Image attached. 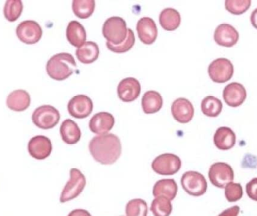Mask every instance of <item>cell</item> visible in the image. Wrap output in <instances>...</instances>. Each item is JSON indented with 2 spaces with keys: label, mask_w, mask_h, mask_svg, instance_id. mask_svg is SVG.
I'll list each match as a JSON object with an SVG mask.
<instances>
[{
  "label": "cell",
  "mask_w": 257,
  "mask_h": 216,
  "mask_svg": "<svg viewBox=\"0 0 257 216\" xmlns=\"http://www.w3.org/2000/svg\"><path fill=\"white\" fill-rule=\"evenodd\" d=\"M89 150L97 162L109 165L115 163L120 158L122 152L121 143L115 134L97 135L90 140Z\"/></svg>",
  "instance_id": "6da1fadb"
},
{
  "label": "cell",
  "mask_w": 257,
  "mask_h": 216,
  "mask_svg": "<svg viewBox=\"0 0 257 216\" xmlns=\"http://www.w3.org/2000/svg\"><path fill=\"white\" fill-rule=\"evenodd\" d=\"M76 68L75 59L68 53H60L53 56L46 66L50 78L56 81H64L73 74Z\"/></svg>",
  "instance_id": "7a4b0ae2"
},
{
  "label": "cell",
  "mask_w": 257,
  "mask_h": 216,
  "mask_svg": "<svg viewBox=\"0 0 257 216\" xmlns=\"http://www.w3.org/2000/svg\"><path fill=\"white\" fill-rule=\"evenodd\" d=\"M126 23L120 17H111L104 23L102 34L108 42L114 45H120L127 36Z\"/></svg>",
  "instance_id": "3957f363"
},
{
  "label": "cell",
  "mask_w": 257,
  "mask_h": 216,
  "mask_svg": "<svg viewBox=\"0 0 257 216\" xmlns=\"http://www.w3.org/2000/svg\"><path fill=\"white\" fill-rule=\"evenodd\" d=\"M87 180L81 170L72 168L70 170V179L68 181L60 195V203H66L74 200L84 191Z\"/></svg>",
  "instance_id": "277c9868"
},
{
  "label": "cell",
  "mask_w": 257,
  "mask_h": 216,
  "mask_svg": "<svg viewBox=\"0 0 257 216\" xmlns=\"http://www.w3.org/2000/svg\"><path fill=\"white\" fill-rule=\"evenodd\" d=\"M181 186L183 189L194 197H199L203 195L208 189V183L206 179L202 173L197 171L185 172L181 176Z\"/></svg>",
  "instance_id": "5b68a950"
},
{
  "label": "cell",
  "mask_w": 257,
  "mask_h": 216,
  "mask_svg": "<svg viewBox=\"0 0 257 216\" xmlns=\"http://www.w3.org/2000/svg\"><path fill=\"white\" fill-rule=\"evenodd\" d=\"M32 119L38 128L51 129L58 124L60 112L51 105H42L34 110Z\"/></svg>",
  "instance_id": "8992f818"
},
{
  "label": "cell",
  "mask_w": 257,
  "mask_h": 216,
  "mask_svg": "<svg viewBox=\"0 0 257 216\" xmlns=\"http://www.w3.org/2000/svg\"><path fill=\"white\" fill-rule=\"evenodd\" d=\"M151 167L158 174L170 176L179 171L181 167V160L175 154H162L153 161Z\"/></svg>",
  "instance_id": "52a82bcc"
},
{
  "label": "cell",
  "mask_w": 257,
  "mask_h": 216,
  "mask_svg": "<svg viewBox=\"0 0 257 216\" xmlns=\"http://www.w3.org/2000/svg\"><path fill=\"white\" fill-rule=\"evenodd\" d=\"M208 71L210 78L214 82L223 84L233 76L234 66L228 59L219 58L209 65Z\"/></svg>",
  "instance_id": "ba28073f"
},
{
  "label": "cell",
  "mask_w": 257,
  "mask_h": 216,
  "mask_svg": "<svg viewBox=\"0 0 257 216\" xmlns=\"http://www.w3.org/2000/svg\"><path fill=\"white\" fill-rule=\"evenodd\" d=\"M208 177L211 184L219 188H224L234 179L232 167L224 162H216L210 167Z\"/></svg>",
  "instance_id": "9c48e42d"
},
{
  "label": "cell",
  "mask_w": 257,
  "mask_h": 216,
  "mask_svg": "<svg viewBox=\"0 0 257 216\" xmlns=\"http://www.w3.org/2000/svg\"><path fill=\"white\" fill-rule=\"evenodd\" d=\"M16 34L23 43L34 45L40 41L42 36V29L36 21H23L17 27Z\"/></svg>",
  "instance_id": "30bf717a"
},
{
  "label": "cell",
  "mask_w": 257,
  "mask_h": 216,
  "mask_svg": "<svg viewBox=\"0 0 257 216\" xmlns=\"http://www.w3.org/2000/svg\"><path fill=\"white\" fill-rule=\"evenodd\" d=\"M93 104L91 99L84 95L74 96L68 103V111L72 117L84 119L91 114Z\"/></svg>",
  "instance_id": "8fae6325"
},
{
  "label": "cell",
  "mask_w": 257,
  "mask_h": 216,
  "mask_svg": "<svg viewBox=\"0 0 257 216\" xmlns=\"http://www.w3.org/2000/svg\"><path fill=\"white\" fill-rule=\"evenodd\" d=\"M28 152L33 158L44 160L52 152V143L48 137L43 135L33 137L28 143Z\"/></svg>",
  "instance_id": "7c38bea8"
},
{
  "label": "cell",
  "mask_w": 257,
  "mask_h": 216,
  "mask_svg": "<svg viewBox=\"0 0 257 216\" xmlns=\"http://www.w3.org/2000/svg\"><path fill=\"white\" fill-rule=\"evenodd\" d=\"M214 41L220 46L231 48L236 45L239 39V33L230 24H220L214 31Z\"/></svg>",
  "instance_id": "4fadbf2b"
},
{
  "label": "cell",
  "mask_w": 257,
  "mask_h": 216,
  "mask_svg": "<svg viewBox=\"0 0 257 216\" xmlns=\"http://www.w3.org/2000/svg\"><path fill=\"white\" fill-rule=\"evenodd\" d=\"M223 96L226 105L237 108L244 103L247 98V92L242 84L233 82L225 87Z\"/></svg>",
  "instance_id": "5bb4252c"
},
{
  "label": "cell",
  "mask_w": 257,
  "mask_h": 216,
  "mask_svg": "<svg viewBox=\"0 0 257 216\" xmlns=\"http://www.w3.org/2000/svg\"><path fill=\"white\" fill-rule=\"evenodd\" d=\"M140 83L134 78H127L122 80L117 87L119 98L124 102H132L140 96Z\"/></svg>",
  "instance_id": "9a60e30c"
},
{
  "label": "cell",
  "mask_w": 257,
  "mask_h": 216,
  "mask_svg": "<svg viewBox=\"0 0 257 216\" xmlns=\"http://www.w3.org/2000/svg\"><path fill=\"white\" fill-rule=\"evenodd\" d=\"M114 116L107 112H100L95 114L90 120L89 126L90 131L98 135L108 134V131L112 129L114 126Z\"/></svg>",
  "instance_id": "2e32d148"
},
{
  "label": "cell",
  "mask_w": 257,
  "mask_h": 216,
  "mask_svg": "<svg viewBox=\"0 0 257 216\" xmlns=\"http://www.w3.org/2000/svg\"><path fill=\"white\" fill-rule=\"evenodd\" d=\"M136 30L139 39L145 45H151L157 39L158 30L156 23L151 18L147 17L141 18L138 21Z\"/></svg>",
  "instance_id": "e0dca14e"
},
{
  "label": "cell",
  "mask_w": 257,
  "mask_h": 216,
  "mask_svg": "<svg viewBox=\"0 0 257 216\" xmlns=\"http://www.w3.org/2000/svg\"><path fill=\"white\" fill-rule=\"evenodd\" d=\"M172 113L175 120L181 123H187L194 116V108L188 99L179 98L172 103Z\"/></svg>",
  "instance_id": "ac0fdd59"
},
{
  "label": "cell",
  "mask_w": 257,
  "mask_h": 216,
  "mask_svg": "<svg viewBox=\"0 0 257 216\" xmlns=\"http://www.w3.org/2000/svg\"><path fill=\"white\" fill-rule=\"evenodd\" d=\"M214 143L217 149L229 150L235 146L236 136L230 128L220 127L214 134Z\"/></svg>",
  "instance_id": "d6986e66"
},
{
  "label": "cell",
  "mask_w": 257,
  "mask_h": 216,
  "mask_svg": "<svg viewBox=\"0 0 257 216\" xmlns=\"http://www.w3.org/2000/svg\"><path fill=\"white\" fill-rule=\"evenodd\" d=\"M31 99L25 90H18L11 93L8 96L6 104L10 110L16 112L24 111L30 107Z\"/></svg>",
  "instance_id": "ffe728a7"
},
{
  "label": "cell",
  "mask_w": 257,
  "mask_h": 216,
  "mask_svg": "<svg viewBox=\"0 0 257 216\" xmlns=\"http://www.w3.org/2000/svg\"><path fill=\"white\" fill-rule=\"evenodd\" d=\"M178 185L173 179H163L157 181L153 188V195L155 197H165L173 200L178 193Z\"/></svg>",
  "instance_id": "44dd1931"
},
{
  "label": "cell",
  "mask_w": 257,
  "mask_h": 216,
  "mask_svg": "<svg viewBox=\"0 0 257 216\" xmlns=\"http://www.w3.org/2000/svg\"><path fill=\"white\" fill-rule=\"evenodd\" d=\"M62 140L69 145L78 143L81 137V131L78 124L72 119L63 121L60 129Z\"/></svg>",
  "instance_id": "7402d4cb"
},
{
  "label": "cell",
  "mask_w": 257,
  "mask_h": 216,
  "mask_svg": "<svg viewBox=\"0 0 257 216\" xmlns=\"http://www.w3.org/2000/svg\"><path fill=\"white\" fill-rule=\"evenodd\" d=\"M66 38L71 45L78 48L85 43L87 33L84 27L79 22L72 21L68 24Z\"/></svg>",
  "instance_id": "603a6c76"
},
{
  "label": "cell",
  "mask_w": 257,
  "mask_h": 216,
  "mask_svg": "<svg viewBox=\"0 0 257 216\" xmlns=\"http://www.w3.org/2000/svg\"><path fill=\"white\" fill-rule=\"evenodd\" d=\"M77 58L84 64H90L97 60L99 55V48L97 44L93 42H86L82 46L76 50Z\"/></svg>",
  "instance_id": "cb8c5ba5"
},
{
  "label": "cell",
  "mask_w": 257,
  "mask_h": 216,
  "mask_svg": "<svg viewBox=\"0 0 257 216\" xmlns=\"http://www.w3.org/2000/svg\"><path fill=\"white\" fill-rule=\"evenodd\" d=\"M163 103L161 95L154 90L146 92L142 97V108L147 114H152L158 112L163 107Z\"/></svg>",
  "instance_id": "d4e9b609"
},
{
  "label": "cell",
  "mask_w": 257,
  "mask_h": 216,
  "mask_svg": "<svg viewBox=\"0 0 257 216\" xmlns=\"http://www.w3.org/2000/svg\"><path fill=\"white\" fill-rule=\"evenodd\" d=\"M160 24L165 30L173 31L181 24V15L178 11L172 8H167L162 11L160 15Z\"/></svg>",
  "instance_id": "484cf974"
},
{
  "label": "cell",
  "mask_w": 257,
  "mask_h": 216,
  "mask_svg": "<svg viewBox=\"0 0 257 216\" xmlns=\"http://www.w3.org/2000/svg\"><path fill=\"white\" fill-rule=\"evenodd\" d=\"M201 109L205 116L217 117L222 112L223 104L220 99L214 96H207L202 101Z\"/></svg>",
  "instance_id": "4316f807"
},
{
  "label": "cell",
  "mask_w": 257,
  "mask_h": 216,
  "mask_svg": "<svg viewBox=\"0 0 257 216\" xmlns=\"http://www.w3.org/2000/svg\"><path fill=\"white\" fill-rule=\"evenodd\" d=\"M95 9L94 0H74L72 10L78 18L86 19L93 15Z\"/></svg>",
  "instance_id": "83f0119b"
},
{
  "label": "cell",
  "mask_w": 257,
  "mask_h": 216,
  "mask_svg": "<svg viewBox=\"0 0 257 216\" xmlns=\"http://www.w3.org/2000/svg\"><path fill=\"white\" fill-rule=\"evenodd\" d=\"M151 211L154 216H169L172 212L171 200L165 197H157L153 200Z\"/></svg>",
  "instance_id": "f1b7e54d"
},
{
  "label": "cell",
  "mask_w": 257,
  "mask_h": 216,
  "mask_svg": "<svg viewBox=\"0 0 257 216\" xmlns=\"http://www.w3.org/2000/svg\"><path fill=\"white\" fill-rule=\"evenodd\" d=\"M24 6L21 0H8L5 4L4 16L10 22H15L22 14Z\"/></svg>",
  "instance_id": "f546056e"
},
{
  "label": "cell",
  "mask_w": 257,
  "mask_h": 216,
  "mask_svg": "<svg viewBox=\"0 0 257 216\" xmlns=\"http://www.w3.org/2000/svg\"><path fill=\"white\" fill-rule=\"evenodd\" d=\"M148 212V204L142 199H133L126 204V216H147Z\"/></svg>",
  "instance_id": "4dcf8cb0"
},
{
  "label": "cell",
  "mask_w": 257,
  "mask_h": 216,
  "mask_svg": "<svg viewBox=\"0 0 257 216\" xmlns=\"http://www.w3.org/2000/svg\"><path fill=\"white\" fill-rule=\"evenodd\" d=\"M250 0H226L225 2L226 10L235 15H242L247 12L250 9Z\"/></svg>",
  "instance_id": "1f68e13d"
},
{
  "label": "cell",
  "mask_w": 257,
  "mask_h": 216,
  "mask_svg": "<svg viewBox=\"0 0 257 216\" xmlns=\"http://www.w3.org/2000/svg\"><path fill=\"white\" fill-rule=\"evenodd\" d=\"M135 42H136V39H135L134 33H133L131 29H128L127 36H126L124 42H122L120 45H114L107 42L106 45L107 48L110 51L117 53V54H122V53H125L126 51H130L133 48V45H135Z\"/></svg>",
  "instance_id": "d6a6232c"
},
{
  "label": "cell",
  "mask_w": 257,
  "mask_h": 216,
  "mask_svg": "<svg viewBox=\"0 0 257 216\" xmlns=\"http://www.w3.org/2000/svg\"><path fill=\"white\" fill-rule=\"evenodd\" d=\"M225 197L228 201L232 203L241 200L243 196V188L241 184L229 182L225 187Z\"/></svg>",
  "instance_id": "836d02e7"
},
{
  "label": "cell",
  "mask_w": 257,
  "mask_h": 216,
  "mask_svg": "<svg viewBox=\"0 0 257 216\" xmlns=\"http://www.w3.org/2000/svg\"><path fill=\"white\" fill-rule=\"evenodd\" d=\"M246 192L251 200L257 201V178H253L246 185Z\"/></svg>",
  "instance_id": "e575fe53"
},
{
  "label": "cell",
  "mask_w": 257,
  "mask_h": 216,
  "mask_svg": "<svg viewBox=\"0 0 257 216\" xmlns=\"http://www.w3.org/2000/svg\"><path fill=\"white\" fill-rule=\"evenodd\" d=\"M240 212V207L238 206H234L229 209H225L220 215L217 216H238Z\"/></svg>",
  "instance_id": "d590c367"
},
{
  "label": "cell",
  "mask_w": 257,
  "mask_h": 216,
  "mask_svg": "<svg viewBox=\"0 0 257 216\" xmlns=\"http://www.w3.org/2000/svg\"><path fill=\"white\" fill-rule=\"evenodd\" d=\"M68 216H92L91 214L88 212V211L85 210V209H75L72 210Z\"/></svg>",
  "instance_id": "8d00e7d4"
},
{
  "label": "cell",
  "mask_w": 257,
  "mask_h": 216,
  "mask_svg": "<svg viewBox=\"0 0 257 216\" xmlns=\"http://www.w3.org/2000/svg\"><path fill=\"white\" fill-rule=\"evenodd\" d=\"M250 21H251L252 25L257 29V9L252 12L251 16H250Z\"/></svg>",
  "instance_id": "74e56055"
}]
</instances>
